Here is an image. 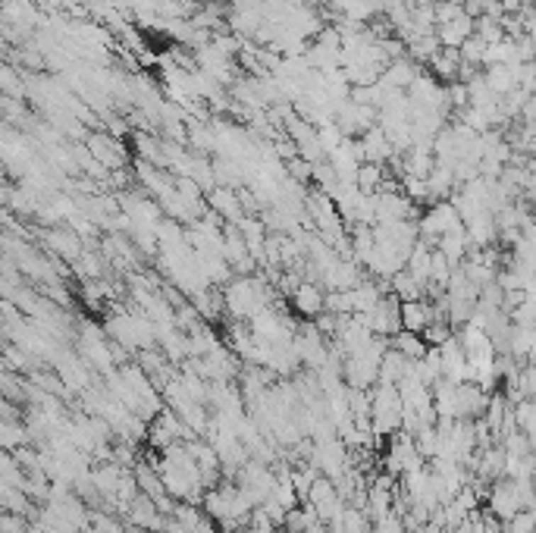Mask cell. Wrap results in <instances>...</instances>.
Returning <instances> with one entry per match:
<instances>
[{
    "mask_svg": "<svg viewBox=\"0 0 536 533\" xmlns=\"http://www.w3.org/2000/svg\"><path fill=\"white\" fill-rule=\"evenodd\" d=\"M295 302H298V311L301 314H320L326 307V298L320 295V289H314V286H298Z\"/></svg>",
    "mask_w": 536,
    "mask_h": 533,
    "instance_id": "cell-1",
    "label": "cell"
},
{
    "mask_svg": "<svg viewBox=\"0 0 536 533\" xmlns=\"http://www.w3.org/2000/svg\"><path fill=\"white\" fill-rule=\"evenodd\" d=\"M530 524H533V515L524 512V515H515L508 521V533H530Z\"/></svg>",
    "mask_w": 536,
    "mask_h": 533,
    "instance_id": "cell-2",
    "label": "cell"
}]
</instances>
